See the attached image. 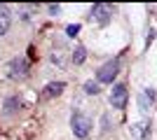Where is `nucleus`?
Listing matches in <instances>:
<instances>
[{
	"label": "nucleus",
	"mask_w": 157,
	"mask_h": 140,
	"mask_svg": "<svg viewBox=\"0 0 157 140\" xmlns=\"http://www.w3.org/2000/svg\"><path fill=\"white\" fill-rule=\"evenodd\" d=\"M71 128H73V133L78 135V138H87L89 131H92V119H89L87 114H82V112H73Z\"/></svg>",
	"instance_id": "1"
},
{
	"label": "nucleus",
	"mask_w": 157,
	"mask_h": 140,
	"mask_svg": "<svg viewBox=\"0 0 157 140\" xmlns=\"http://www.w3.org/2000/svg\"><path fill=\"white\" fill-rule=\"evenodd\" d=\"M117 73H120V61H108L105 66L98 68L96 80L98 82H105V84H113V80L117 77Z\"/></svg>",
	"instance_id": "2"
},
{
	"label": "nucleus",
	"mask_w": 157,
	"mask_h": 140,
	"mask_svg": "<svg viewBox=\"0 0 157 140\" xmlns=\"http://www.w3.org/2000/svg\"><path fill=\"white\" fill-rule=\"evenodd\" d=\"M7 75H10L12 80H24V77H28V61L26 59L10 61V66H7Z\"/></svg>",
	"instance_id": "3"
},
{
	"label": "nucleus",
	"mask_w": 157,
	"mask_h": 140,
	"mask_svg": "<svg viewBox=\"0 0 157 140\" xmlns=\"http://www.w3.org/2000/svg\"><path fill=\"white\" fill-rule=\"evenodd\" d=\"M127 98H129V91H127V84H115L110 91V105L122 110L127 107Z\"/></svg>",
	"instance_id": "4"
},
{
	"label": "nucleus",
	"mask_w": 157,
	"mask_h": 140,
	"mask_svg": "<svg viewBox=\"0 0 157 140\" xmlns=\"http://www.w3.org/2000/svg\"><path fill=\"white\" fill-rule=\"evenodd\" d=\"M113 16V7L105 5V2H96V5L92 7V19L96 21V23H101V26H105L108 21H110Z\"/></svg>",
	"instance_id": "5"
},
{
	"label": "nucleus",
	"mask_w": 157,
	"mask_h": 140,
	"mask_svg": "<svg viewBox=\"0 0 157 140\" xmlns=\"http://www.w3.org/2000/svg\"><path fill=\"white\" fill-rule=\"evenodd\" d=\"M63 89H66L63 82H49V84L45 87V91H42V98L49 100V98H54V96H61V93H63Z\"/></svg>",
	"instance_id": "6"
},
{
	"label": "nucleus",
	"mask_w": 157,
	"mask_h": 140,
	"mask_svg": "<svg viewBox=\"0 0 157 140\" xmlns=\"http://www.w3.org/2000/svg\"><path fill=\"white\" fill-rule=\"evenodd\" d=\"M52 63L56 68H66L68 66V52H66L63 47H54V52H52Z\"/></svg>",
	"instance_id": "7"
},
{
	"label": "nucleus",
	"mask_w": 157,
	"mask_h": 140,
	"mask_svg": "<svg viewBox=\"0 0 157 140\" xmlns=\"http://www.w3.org/2000/svg\"><path fill=\"white\" fill-rule=\"evenodd\" d=\"M152 100H155V91H152V89H145V91L138 96V107H141L143 112H148L150 105H152Z\"/></svg>",
	"instance_id": "8"
},
{
	"label": "nucleus",
	"mask_w": 157,
	"mask_h": 140,
	"mask_svg": "<svg viewBox=\"0 0 157 140\" xmlns=\"http://www.w3.org/2000/svg\"><path fill=\"white\" fill-rule=\"evenodd\" d=\"M148 133H150L148 121H141V124H136V126L131 128V135H134L136 140H145V138H148Z\"/></svg>",
	"instance_id": "9"
},
{
	"label": "nucleus",
	"mask_w": 157,
	"mask_h": 140,
	"mask_svg": "<svg viewBox=\"0 0 157 140\" xmlns=\"http://www.w3.org/2000/svg\"><path fill=\"white\" fill-rule=\"evenodd\" d=\"M10 23H12V16L7 9H0V35H5L10 31Z\"/></svg>",
	"instance_id": "10"
},
{
	"label": "nucleus",
	"mask_w": 157,
	"mask_h": 140,
	"mask_svg": "<svg viewBox=\"0 0 157 140\" xmlns=\"http://www.w3.org/2000/svg\"><path fill=\"white\" fill-rule=\"evenodd\" d=\"M19 107H21V98H19V96H12V98H7V100H5V112H7V114L17 112Z\"/></svg>",
	"instance_id": "11"
},
{
	"label": "nucleus",
	"mask_w": 157,
	"mask_h": 140,
	"mask_svg": "<svg viewBox=\"0 0 157 140\" xmlns=\"http://www.w3.org/2000/svg\"><path fill=\"white\" fill-rule=\"evenodd\" d=\"M87 56V49L85 47H75V52H73V63H82Z\"/></svg>",
	"instance_id": "12"
},
{
	"label": "nucleus",
	"mask_w": 157,
	"mask_h": 140,
	"mask_svg": "<svg viewBox=\"0 0 157 140\" xmlns=\"http://www.w3.org/2000/svg\"><path fill=\"white\" fill-rule=\"evenodd\" d=\"M85 91H87V93H92V96H96V93L101 91V89H98V84H96V82H92V80H89V82L85 84Z\"/></svg>",
	"instance_id": "13"
},
{
	"label": "nucleus",
	"mask_w": 157,
	"mask_h": 140,
	"mask_svg": "<svg viewBox=\"0 0 157 140\" xmlns=\"http://www.w3.org/2000/svg\"><path fill=\"white\" fill-rule=\"evenodd\" d=\"M66 33L71 35V38H75V35L80 33V26H78V23H75V26H68V28H66Z\"/></svg>",
	"instance_id": "14"
},
{
	"label": "nucleus",
	"mask_w": 157,
	"mask_h": 140,
	"mask_svg": "<svg viewBox=\"0 0 157 140\" xmlns=\"http://www.w3.org/2000/svg\"><path fill=\"white\" fill-rule=\"evenodd\" d=\"M59 9H61L59 5H49V12H52V14H59Z\"/></svg>",
	"instance_id": "15"
}]
</instances>
